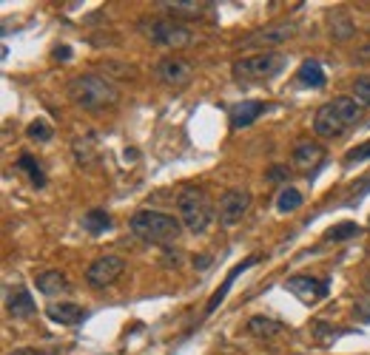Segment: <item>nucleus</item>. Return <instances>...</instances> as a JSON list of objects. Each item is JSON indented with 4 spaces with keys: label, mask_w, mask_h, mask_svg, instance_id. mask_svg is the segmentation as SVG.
I'll return each instance as SVG.
<instances>
[{
    "label": "nucleus",
    "mask_w": 370,
    "mask_h": 355,
    "mask_svg": "<svg viewBox=\"0 0 370 355\" xmlns=\"http://www.w3.org/2000/svg\"><path fill=\"white\" fill-rule=\"evenodd\" d=\"M362 233V228L356 225V222H339V225H333L328 233H325V239L328 242H347V239H353V236H359Z\"/></svg>",
    "instance_id": "obj_26"
},
{
    "label": "nucleus",
    "mask_w": 370,
    "mask_h": 355,
    "mask_svg": "<svg viewBox=\"0 0 370 355\" xmlns=\"http://www.w3.org/2000/svg\"><path fill=\"white\" fill-rule=\"evenodd\" d=\"M364 160H370V139L364 142V146L347 151V157H345V162H364Z\"/></svg>",
    "instance_id": "obj_29"
},
{
    "label": "nucleus",
    "mask_w": 370,
    "mask_h": 355,
    "mask_svg": "<svg viewBox=\"0 0 370 355\" xmlns=\"http://www.w3.org/2000/svg\"><path fill=\"white\" fill-rule=\"evenodd\" d=\"M12 355H49V352H43V349H35V347H20V349H15Z\"/></svg>",
    "instance_id": "obj_31"
},
{
    "label": "nucleus",
    "mask_w": 370,
    "mask_h": 355,
    "mask_svg": "<svg viewBox=\"0 0 370 355\" xmlns=\"http://www.w3.org/2000/svg\"><path fill=\"white\" fill-rule=\"evenodd\" d=\"M131 233L152 245H171L183 236V222L160 210H137L131 217Z\"/></svg>",
    "instance_id": "obj_2"
},
{
    "label": "nucleus",
    "mask_w": 370,
    "mask_h": 355,
    "mask_svg": "<svg viewBox=\"0 0 370 355\" xmlns=\"http://www.w3.org/2000/svg\"><path fill=\"white\" fill-rule=\"evenodd\" d=\"M285 288L293 296H300L302 302H308V304L328 296V281H319V278H311V276H293V278H288Z\"/></svg>",
    "instance_id": "obj_10"
},
{
    "label": "nucleus",
    "mask_w": 370,
    "mask_h": 355,
    "mask_svg": "<svg viewBox=\"0 0 370 355\" xmlns=\"http://www.w3.org/2000/svg\"><path fill=\"white\" fill-rule=\"evenodd\" d=\"M293 37V26L290 23H279V26H271V29H259L257 34L245 37L242 46H279L285 40Z\"/></svg>",
    "instance_id": "obj_12"
},
{
    "label": "nucleus",
    "mask_w": 370,
    "mask_h": 355,
    "mask_svg": "<svg viewBox=\"0 0 370 355\" xmlns=\"http://www.w3.org/2000/svg\"><path fill=\"white\" fill-rule=\"evenodd\" d=\"M319 160H322V146H316V142H308V139L296 142V148H293V165H296V168H302V171L316 168Z\"/></svg>",
    "instance_id": "obj_15"
},
{
    "label": "nucleus",
    "mask_w": 370,
    "mask_h": 355,
    "mask_svg": "<svg viewBox=\"0 0 370 355\" xmlns=\"http://www.w3.org/2000/svg\"><path fill=\"white\" fill-rule=\"evenodd\" d=\"M296 80H300L302 86H308V89H322L325 86V68L316 60H305L300 65V71H296Z\"/></svg>",
    "instance_id": "obj_19"
},
{
    "label": "nucleus",
    "mask_w": 370,
    "mask_h": 355,
    "mask_svg": "<svg viewBox=\"0 0 370 355\" xmlns=\"http://www.w3.org/2000/svg\"><path fill=\"white\" fill-rule=\"evenodd\" d=\"M251 264H257V256H251V259H245L242 264H237V267H234V270L228 273V278H226V281H222V288H219V290H216V293L211 296V302H208V307H205V313H214V310L219 307V302H222V299H226V296H228V290L234 288V278H237V276H240L242 270H248Z\"/></svg>",
    "instance_id": "obj_18"
},
{
    "label": "nucleus",
    "mask_w": 370,
    "mask_h": 355,
    "mask_svg": "<svg viewBox=\"0 0 370 355\" xmlns=\"http://www.w3.org/2000/svg\"><path fill=\"white\" fill-rule=\"evenodd\" d=\"M109 228H111V217L106 210H100V207L89 210L83 217V231H89V233H106Z\"/></svg>",
    "instance_id": "obj_22"
},
{
    "label": "nucleus",
    "mask_w": 370,
    "mask_h": 355,
    "mask_svg": "<svg viewBox=\"0 0 370 355\" xmlns=\"http://www.w3.org/2000/svg\"><path fill=\"white\" fill-rule=\"evenodd\" d=\"M353 32H356V26H353V20H350L347 15L336 12V15L331 18V37H333V40L345 43V40H350V37H353Z\"/></svg>",
    "instance_id": "obj_23"
},
{
    "label": "nucleus",
    "mask_w": 370,
    "mask_h": 355,
    "mask_svg": "<svg viewBox=\"0 0 370 355\" xmlns=\"http://www.w3.org/2000/svg\"><path fill=\"white\" fill-rule=\"evenodd\" d=\"M18 168L29 174V179H32L35 188H43V185H46V176H43V171H40V165H37V160H35L32 154H20V157H18Z\"/></svg>",
    "instance_id": "obj_25"
},
{
    "label": "nucleus",
    "mask_w": 370,
    "mask_h": 355,
    "mask_svg": "<svg viewBox=\"0 0 370 355\" xmlns=\"http://www.w3.org/2000/svg\"><path fill=\"white\" fill-rule=\"evenodd\" d=\"M35 284H37V290H40L43 296H60V293L68 290V278H66L60 270H43V273L35 278Z\"/></svg>",
    "instance_id": "obj_17"
},
{
    "label": "nucleus",
    "mask_w": 370,
    "mask_h": 355,
    "mask_svg": "<svg viewBox=\"0 0 370 355\" xmlns=\"http://www.w3.org/2000/svg\"><path fill=\"white\" fill-rule=\"evenodd\" d=\"M285 176H288V168H282V165H273L268 171V182H282Z\"/></svg>",
    "instance_id": "obj_30"
},
{
    "label": "nucleus",
    "mask_w": 370,
    "mask_h": 355,
    "mask_svg": "<svg viewBox=\"0 0 370 355\" xmlns=\"http://www.w3.org/2000/svg\"><path fill=\"white\" fill-rule=\"evenodd\" d=\"M26 134H29V139H37V142H49V139H51V128H49L46 120H35V122L26 128Z\"/></svg>",
    "instance_id": "obj_27"
},
{
    "label": "nucleus",
    "mask_w": 370,
    "mask_h": 355,
    "mask_svg": "<svg viewBox=\"0 0 370 355\" xmlns=\"http://www.w3.org/2000/svg\"><path fill=\"white\" fill-rule=\"evenodd\" d=\"M314 131H316V136H322V139H333V136H342V134L347 131V125H345V120L339 117V111L333 108V103H328V105H322V108L316 111V117H314Z\"/></svg>",
    "instance_id": "obj_9"
},
{
    "label": "nucleus",
    "mask_w": 370,
    "mask_h": 355,
    "mask_svg": "<svg viewBox=\"0 0 370 355\" xmlns=\"http://www.w3.org/2000/svg\"><path fill=\"white\" fill-rule=\"evenodd\" d=\"M353 94H356L359 105H370V77H359L353 83Z\"/></svg>",
    "instance_id": "obj_28"
},
{
    "label": "nucleus",
    "mask_w": 370,
    "mask_h": 355,
    "mask_svg": "<svg viewBox=\"0 0 370 355\" xmlns=\"http://www.w3.org/2000/svg\"><path fill=\"white\" fill-rule=\"evenodd\" d=\"M46 316H49V321H54V324L71 327V324H80L86 313L80 310V304H74V302H57V304H49V307H46Z\"/></svg>",
    "instance_id": "obj_13"
},
{
    "label": "nucleus",
    "mask_w": 370,
    "mask_h": 355,
    "mask_svg": "<svg viewBox=\"0 0 370 355\" xmlns=\"http://www.w3.org/2000/svg\"><path fill=\"white\" fill-rule=\"evenodd\" d=\"M140 29L145 32V37L157 43V46H166V49H183L194 40L191 29L183 23V20H174V18H152V20H142Z\"/></svg>",
    "instance_id": "obj_4"
},
{
    "label": "nucleus",
    "mask_w": 370,
    "mask_h": 355,
    "mask_svg": "<svg viewBox=\"0 0 370 355\" xmlns=\"http://www.w3.org/2000/svg\"><path fill=\"white\" fill-rule=\"evenodd\" d=\"M302 202H305V199H302V193H300V191L285 185V188L279 191V196H276V210H279V213L300 210V207H302Z\"/></svg>",
    "instance_id": "obj_24"
},
{
    "label": "nucleus",
    "mask_w": 370,
    "mask_h": 355,
    "mask_svg": "<svg viewBox=\"0 0 370 355\" xmlns=\"http://www.w3.org/2000/svg\"><path fill=\"white\" fill-rule=\"evenodd\" d=\"M248 333L251 335H257V338H276V335H282L285 333V327L279 324V321H273V318H265V316H254V318H248Z\"/></svg>",
    "instance_id": "obj_20"
},
{
    "label": "nucleus",
    "mask_w": 370,
    "mask_h": 355,
    "mask_svg": "<svg viewBox=\"0 0 370 355\" xmlns=\"http://www.w3.org/2000/svg\"><path fill=\"white\" fill-rule=\"evenodd\" d=\"M68 97L74 105L86 111H100L106 105H114L120 100V89L100 75H80L68 83Z\"/></svg>",
    "instance_id": "obj_1"
},
{
    "label": "nucleus",
    "mask_w": 370,
    "mask_h": 355,
    "mask_svg": "<svg viewBox=\"0 0 370 355\" xmlns=\"http://www.w3.org/2000/svg\"><path fill=\"white\" fill-rule=\"evenodd\" d=\"M251 207V191L245 188H234L226 191V196L219 199V222L222 225H237Z\"/></svg>",
    "instance_id": "obj_7"
},
{
    "label": "nucleus",
    "mask_w": 370,
    "mask_h": 355,
    "mask_svg": "<svg viewBox=\"0 0 370 355\" xmlns=\"http://www.w3.org/2000/svg\"><path fill=\"white\" fill-rule=\"evenodd\" d=\"M160 9H166L168 18H174V20H180V18L194 20V18L205 15V4H197V0H163Z\"/></svg>",
    "instance_id": "obj_14"
},
{
    "label": "nucleus",
    "mask_w": 370,
    "mask_h": 355,
    "mask_svg": "<svg viewBox=\"0 0 370 355\" xmlns=\"http://www.w3.org/2000/svg\"><path fill=\"white\" fill-rule=\"evenodd\" d=\"M123 270H125V262L120 259V256H100V259H94L92 264H89V270H86V281H89V288H94V290H100V288H109V284H114L120 276H123Z\"/></svg>",
    "instance_id": "obj_6"
},
{
    "label": "nucleus",
    "mask_w": 370,
    "mask_h": 355,
    "mask_svg": "<svg viewBox=\"0 0 370 355\" xmlns=\"http://www.w3.org/2000/svg\"><path fill=\"white\" fill-rule=\"evenodd\" d=\"M177 210H180V222L188 233L199 236L211 228L214 222V205L202 188H185L177 196Z\"/></svg>",
    "instance_id": "obj_3"
},
{
    "label": "nucleus",
    "mask_w": 370,
    "mask_h": 355,
    "mask_svg": "<svg viewBox=\"0 0 370 355\" xmlns=\"http://www.w3.org/2000/svg\"><path fill=\"white\" fill-rule=\"evenodd\" d=\"M333 108L339 111V117L345 120L347 128L356 125V122L362 120V105H359L353 97H336V100H333Z\"/></svg>",
    "instance_id": "obj_21"
},
{
    "label": "nucleus",
    "mask_w": 370,
    "mask_h": 355,
    "mask_svg": "<svg viewBox=\"0 0 370 355\" xmlns=\"http://www.w3.org/2000/svg\"><path fill=\"white\" fill-rule=\"evenodd\" d=\"M285 68V57L276 51H262V54H251L245 60L234 63V77L237 80H268L276 77Z\"/></svg>",
    "instance_id": "obj_5"
},
{
    "label": "nucleus",
    "mask_w": 370,
    "mask_h": 355,
    "mask_svg": "<svg viewBox=\"0 0 370 355\" xmlns=\"http://www.w3.org/2000/svg\"><path fill=\"white\" fill-rule=\"evenodd\" d=\"M359 60H370V43L359 49Z\"/></svg>",
    "instance_id": "obj_33"
},
{
    "label": "nucleus",
    "mask_w": 370,
    "mask_h": 355,
    "mask_svg": "<svg viewBox=\"0 0 370 355\" xmlns=\"http://www.w3.org/2000/svg\"><path fill=\"white\" fill-rule=\"evenodd\" d=\"M6 310H9V316H15V318H29V316L35 313V299H32V293H29L26 288H15V290L6 296Z\"/></svg>",
    "instance_id": "obj_16"
},
{
    "label": "nucleus",
    "mask_w": 370,
    "mask_h": 355,
    "mask_svg": "<svg viewBox=\"0 0 370 355\" xmlns=\"http://www.w3.org/2000/svg\"><path fill=\"white\" fill-rule=\"evenodd\" d=\"M265 103L262 100H242L240 105H234L231 108V114H228V120H231V128H248V125H254L257 122V117L259 114H265Z\"/></svg>",
    "instance_id": "obj_11"
},
{
    "label": "nucleus",
    "mask_w": 370,
    "mask_h": 355,
    "mask_svg": "<svg viewBox=\"0 0 370 355\" xmlns=\"http://www.w3.org/2000/svg\"><path fill=\"white\" fill-rule=\"evenodd\" d=\"M154 75H157L160 83L174 86V89H183V86L191 83L194 68H191V63H185L183 57H166V60L157 63V71H154Z\"/></svg>",
    "instance_id": "obj_8"
},
{
    "label": "nucleus",
    "mask_w": 370,
    "mask_h": 355,
    "mask_svg": "<svg viewBox=\"0 0 370 355\" xmlns=\"http://www.w3.org/2000/svg\"><path fill=\"white\" fill-rule=\"evenodd\" d=\"M54 57H57V60H68V57H71V49H68V46H63V49H57V51H54Z\"/></svg>",
    "instance_id": "obj_32"
}]
</instances>
